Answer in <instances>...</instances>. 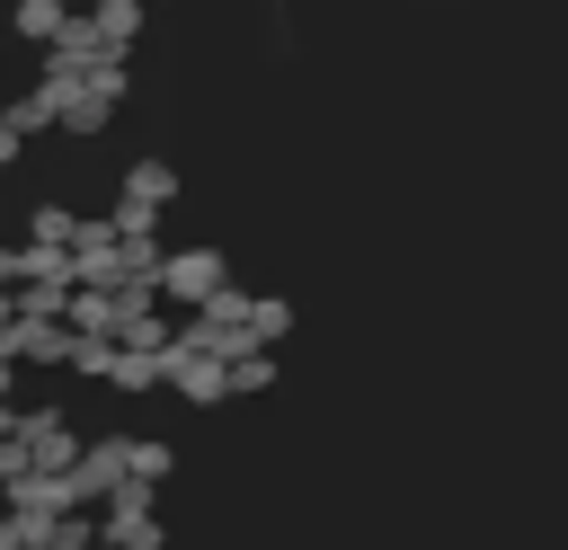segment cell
Here are the masks:
<instances>
[{"instance_id": "obj_2", "label": "cell", "mask_w": 568, "mask_h": 550, "mask_svg": "<svg viewBox=\"0 0 568 550\" xmlns=\"http://www.w3.org/2000/svg\"><path fill=\"white\" fill-rule=\"evenodd\" d=\"M115 106H124V62H106V71L62 106V133H106V124H115Z\"/></svg>"}, {"instance_id": "obj_7", "label": "cell", "mask_w": 568, "mask_h": 550, "mask_svg": "<svg viewBox=\"0 0 568 550\" xmlns=\"http://www.w3.org/2000/svg\"><path fill=\"white\" fill-rule=\"evenodd\" d=\"M124 204H151V213L178 204V169H169V160H133V169H124Z\"/></svg>"}, {"instance_id": "obj_6", "label": "cell", "mask_w": 568, "mask_h": 550, "mask_svg": "<svg viewBox=\"0 0 568 550\" xmlns=\"http://www.w3.org/2000/svg\"><path fill=\"white\" fill-rule=\"evenodd\" d=\"M106 541L115 550H160V523H151V488H124L106 506Z\"/></svg>"}, {"instance_id": "obj_8", "label": "cell", "mask_w": 568, "mask_h": 550, "mask_svg": "<svg viewBox=\"0 0 568 550\" xmlns=\"http://www.w3.org/2000/svg\"><path fill=\"white\" fill-rule=\"evenodd\" d=\"M71 27H80V18H62V0H18V35H27V44H44V53H53Z\"/></svg>"}, {"instance_id": "obj_9", "label": "cell", "mask_w": 568, "mask_h": 550, "mask_svg": "<svg viewBox=\"0 0 568 550\" xmlns=\"http://www.w3.org/2000/svg\"><path fill=\"white\" fill-rule=\"evenodd\" d=\"M98 35H106V53H124L133 35H142V0H98V18H89Z\"/></svg>"}, {"instance_id": "obj_4", "label": "cell", "mask_w": 568, "mask_h": 550, "mask_svg": "<svg viewBox=\"0 0 568 550\" xmlns=\"http://www.w3.org/2000/svg\"><path fill=\"white\" fill-rule=\"evenodd\" d=\"M62 319H71L80 337H124V319H133V293H98V284H80Z\"/></svg>"}, {"instance_id": "obj_12", "label": "cell", "mask_w": 568, "mask_h": 550, "mask_svg": "<svg viewBox=\"0 0 568 550\" xmlns=\"http://www.w3.org/2000/svg\"><path fill=\"white\" fill-rule=\"evenodd\" d=\"M89 541H98V523H80V515H62V523H53V550H89Z\"/></svg>"}, {"instance_id": "obj_11", "label": "cell", "mask_w": 568, "mask_h": 550, "mask_svg": "<svg viewBox=\"0 0 568 550\" xmlns=\"http://www.w3.org/2000/svg\"><path fill=\"white\" fill-rule=\"evenodd\" d=\"M266 381H275V355H266V346H257V355H240V364H231V390H266Z\"/></svg>"}, {"instance_id": "obj_10", "label": "cell", "mask_w": 568, "mask_h": 550, "mask_svg": "<svg viewBox=\"0 0 568 550\" xmlns=\"http://www.w3.org/2000/svg\"><path fill=\"white\" fill-rule=\"evenodd\" d=\"M284 328H293V302H248V337L257 346H275Z\"/></svg>"}, {"instance_id": "obj_1", "label": "cell", "mask_w": 568, "mask_h": 550, "mask_svg": "<svg viewBox=\"0 0 568 550\" xmlns=\"http://www.w3.org/2000/svg\"><path fill=\"white\" fill-rule=\"evenodd\" d=\"M160 293H169V302H222V293H231L222 248H178V257L160 266Z\"/></svg>"}, {"instance_id": "obj_5", "label": "cell", "mask_w": 568, "mask_h": 550, "mask_svg": "<svg viewBox=\"0 0 568 550\" xmlns=\"http://www.w3.org/2000/svg\"><path fill=\"white\" fill-rule=\"evenodd\" d=\"M169 381H178V399H195V408L231 399V364H213V355H186V346H169Z\"/></svg>"}, {"instance_id": "obj_3", "label": "cell", "mask_w": 568, "mask_h": 550, "mask_svg": "<svg viewBox=\"0 0 568 550\" xmlns=\"http://www.w3.org/2000/svg\"><path fill=\"white\" fill-rule=\"evenodd\" d=\"M0 275L27 293V284H80V248H44V240H27V248H9L0 257Z\"/></svg>"}]
</instances>
